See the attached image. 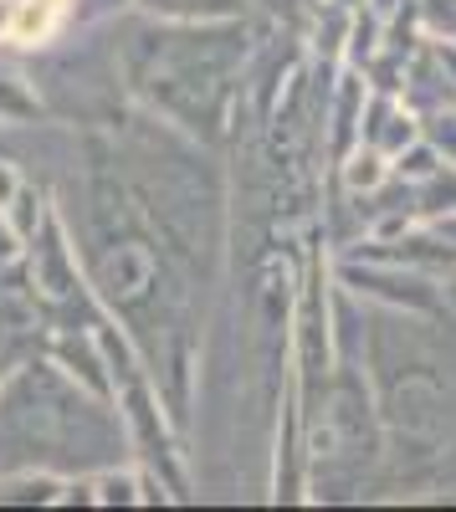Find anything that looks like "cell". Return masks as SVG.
<instances>
[{
    "label": "cell",
    "mask_w": 456,
    "mask_h": 512,
    "mask_svg": "<svg viewBox=\"0 0 456 512\" xmlns=\"http://www.w3.org/2000/svg\"><path fill=\"white\" fill-rule=\"evenodd\" d=\"M375 123H369V144H375L385 159H395L405 144H416V118H410L405 108H395V103H375V113H369Z\"/></svg>",
    "instance_id": "cell-2"
},
{
    "label": "cell",
    "mask_w": 456,
    "mask_h": 512,
    "mask_svg": "<svg viewBox=\"0 0 456 512\" xmlns=\"http://www.w3.org/2000/svg\"><path fill=\"white\" fill-rule=\"evenodd\" d=\"M446 303H451V308H456V277H451V282H446Z\"/></svg>",
    "instance_id": "cell-7"
},
{
    "label": "cell",
    "mask_w": 456,
    "mask_h": 512,
    "mask_svg": "<svg viewBox=\"0 0 456 512\" xmlns=\"http://www.w3.org/2000/svg\"><path fill=\"white\" fill-rule=\"evenodd\" d=\"M426 139H431V149H436L446 164H456V113L436 108V113L426 118Z\"/></svg>",
    "instance_id": "cell-5"
},
{
    "label": "cell",
    "mask_w": 456,
    "mask_h": 512,
    "mask_svg": "<svg viewBox=\"0 0 456 512\" xmlns=\"http://www.w3.org/2000/svg\"><path fill=\"white\" fill-rule=\"evenodd\" d=\"M436 231H441V241H451V246H456V210H451V216H441V221H436Z\"/></svg>",
    "instance_id": "cell-6"
},
{
    "label": "cell",
    "mask_w": 456,
    "mask_h": 512,
    "mask_svg": "<svg viewBox=\"0 0 456 512\" xmlns=\"http://www.w3.org/2000/svg\"><path fill=\"white\" fill-rule=\"evenodd\" d=\"M385 175H390V164H385V154H380L375 144H364V149L349 159V185H354V190H380Z\"/></svg>",
    "instance_id": "cell-4"
},
{
    "label": "cell",
    "mask_w": 456,
    "mask_h": 512,
    "mask_svg": "<svg viewBox=\"0 0 456 512\" xmlns=\"http://www.w3.org/2000/svg\"><path fill=\"white\" fill-rule=\"evenodd\" d=\"M421 210L436 221L456 210V164H441L431 180H421Z\"/></svg>",
    "instance_id": "cell-3"
},
{
    "label": "cell",
    "mask_w": 456,
    "mask_h": 512,
    "mask_svg": "<svg viewBox=\"0 0 456 512\" xmlns=\"http://www.w3.org/2000/svg\"><path fill=\"white\" fill-rule=\"evenodd\" d=\"M344 282H354L359 292H380V297H390V303H405V308H431V287H426V277L400 272V267H390V272H380V267H369V272L344 267Z\"/></svg>",
    "instance_id": "cell-1"
}]
</instances>
